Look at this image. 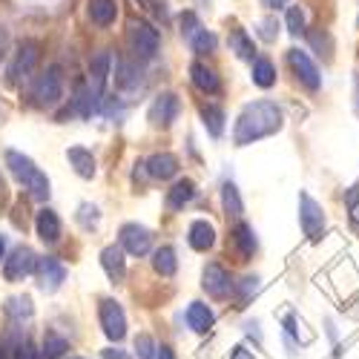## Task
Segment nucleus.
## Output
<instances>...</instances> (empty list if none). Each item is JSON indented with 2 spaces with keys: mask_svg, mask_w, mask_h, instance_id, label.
Masks as SVG:
<instances>
[{
  "mask_svg": "<svg viewBox=\"0 0 359 359\" xmlns=\"http://www.w3.org/2000/svg\"><path fill=\"white\" fill-rule=\"evenodd\" d=\"M285 124V115L279 109L276 101H253L242 109V115H238V121H236V130H233V141L236 147H248L253 141H262L267 135H273L279 133Z\"/></svg>",
  "mask_w": 359,
  "mask_h": 359,
  "instance_id": "f257e3e1",
  "label": "nucleus"
},
{
  "mask_svg": "<svg viewBox=\"0 0 359 359\" xmlns=\"http://www.w3.org/2000/svg\"><path fill=\"white\" fill-rule=\"evenodd\" d=\"M6 167L12 170V175L18 178V182L29 193H32V198H38V201H46L49 198V178H46L43 170L35 167V161L29 158V156L18 153V149H9V153H6Z\"/></svg>",
  "mask_w": 359,
  "mask_h": 359,
  "instance_id": "f03ea898",
  "label": "nucleus"
},
{
  "mask_svg": "<svg viewBox=\"0 0 359 359\" xmlns=\"http://www.w3.org/2000/svg\"><path fill=\"white\" fill-rule=\"evenodd\" d=\"M127 41H130V52L135 61H153L161 49V35L153 23L147 20H133L130 23V32H127Z\"/></svg>",
  "mask_w": 359,
  "mask_h": 359,
  "instance_id": "7ed1b4c3",
  "label": "nucleus"
},
{
  "mask_svg": "<svg viewBox=\"0 0 359 359\" xmlns=\"http://www.w3.org/2000/svg\"><path fill=\"white\" fill-rule=\"evenodd\" d=\"M64 95V78L57 67H49L32 86V101L35 107H55Z\"/></svg>",
  "mask_w": 359,
  "mask_h": 359,
  "instance_id": "20e7f679",
  "label": "nucleus"
},
{
  "mask_svg": "<svg viewBox=\"0 0 359 359\" xmlns=\"http://www.w3.org/2000/svg\"><path fill=\"white\" fill-rule=\"evenodd\" d=\"M299 222H302V230L311 242H319L325 233V210L308 193H299Z\"/></svg>",
  "mask_w": 359,
  "mask_h": 359,
  "instance_id": "39448f33",
  "label": "nucleus"
},
{
  "mask_svg": "<svg viewBox=\"0 0 359 359\" xmlns=\"http://www.w3.org/2000/svg\"><path fill=\"white\" fill-rule=\"evenodd\" d=\"M98 319H101L104 334H107L112 342H121V339L127 337V316H124V308L118 305L115 299H101Z\"/></svg>",
  "mask_w": 359,
  "mask_h": 359,
  "instance_id": "423d86ee",
  "label": "nucleus"
},
{
  "mask_svg": "<svg viewBox=\"0 0 359 359\" xmlns=\"http://www.w3.org/2000/svg\"><path fill=\"white\" fill-rule=\"evenodd\" d=\"M287 64H290L293 75L305 83V89H311V93H319V89H322V72H319V67L311 61L308 52L290 49V52H287Z\"/></svg>",
  "mask_w": 359,
  "mask_h": 359,
  "instance_id": "0eeeda50",
  "label": "nucleus"
},
{
  "mask_svg": "<svg viewBox=\"0 0 359 359\" xmlns=\"http://www.w3.org/2000/svg\"><path fill=\"white\" fill-rule=\"evenodd\" d=\"M35 264H38L35 250L20 245V248H15V250L9 253L6 264H4V276H6V282H23L29 273L35 271Z\"/></svg>",
  "mask_w": 359,
  "mask_h": 359,
  "instance_id": "6e6552de",
  "label": "nucleus"
},
{
  "mask_svg": "<svg viewBox=\"0 0 359 359\" xmlns=\"http://www.w3.org/2000/svg\"><path fill=\"white\" fill-rule=\"evenodd\" d=\"M201 287L207 290V296H213V299H227V296H233V287H236V282H233V276L224 271L222 264H207L204 267V273H201Z\"/></svg>",
  "mask_w": 359,
  "mask_h": 359,
  "instance_id": "1a4fd4ad",
  "label": "nucleus"
},
{
  "mask_svg": "<svg viewBox=\"0 0 359 359\" xmlns=\"http://www.w3.org/2000/svg\"><path fill=\"white\" fill-rule=\"evenodd\" d=\"M147 115H149V124L153 127H172V121L182 115V101H178L175 93H161Z\"/></svg>",
  "mask_w": 359,
  "mask_h": 359,
  "instance_id": "9d476101",
  "label": "nucleus"
},
{
  "mask_svg": "<svg viewBox=\"0 0 359 359\" xmlns=\"http://www.w3.org/2000/svg\"><path fill=\"white\" fill-rule=\"evenodd\" d=\"M38 57H41V46L35 41H23L20 49L15 52V61L9 64V83H20L29 72L35 69Z\"/></svg>",
  "mask_w": 359,
  "mask_h": 359,
  "instance_id": "9b49d317",
  "label": "nucleus"
},
{
  "mask_svg": "<svg viewBox=\"0 0 359 359\" xmlns=\"http://www.w3.org/2000/svg\"><path fill=\"white\" fill-rule=\"evenodd\" d=\"M35 273H38V287H41L43 293H55L57 287L67 282V267L57 262V259H52V256L38 259Z\"/></svg>",
  "mask_w": 359,
  "mask_h": 359,
  "instance_id": "f8f14e48",
  "label": "nucleus"
},
{
  "mask_svg": "<svg viewBox=\"0 0 359 359\" xmlns=\"http://www.w3.org/2000/svg\"><path fill=\"white\" fill-rule=\"evenodd\" d=\"M109 69H112V55L109 52H98L93 57V64H89V78H86V86L93 98L101 104L104 98V89H107V81H109Z\"/></svg>",
  "mask_w": 359,
  "mask_h": 359,
  "instance_id": "ddd939ff",
  "label": "nucleus"
},
{
  "mask_svg": "<svg viewBox=\"0 0 359 359\" xmlns=\"http://www.w3.org/2000/svg\"><path fill=\"white\" fill-rule=\"evenodd\" d=\"M153 248V233L141 224H124L121 227V250H127L130 256H147Z\"/></svg>",
  "mask_w": 359,
  "mask_h": 359,
  "instance_id": "4468645a",
  "label": "nucleus"
},
{
  "mask_svg": "<svg viewBox=\"0 0 359 359\" xmlns=\"http://www.w3.org/2000/svg\"><path fill=\"white\" fill-rule=\"evenodd\" d=\"M101 264H104V271L112 282H124L127 276V259H124V250L118 248V245H109L101 250Z\"/></svg>",
  "mask_w": 359,
  "mask_h": 359,
  "instance_id": "2eb2a0df",
  "label": "nucleus"
},
{
  "mask_svg": "<svg viewBox=\"0 0 359 359\" xmlns=\"http://www.w3.org/2000/svg\"><path fill=\"white\" fill-rule=\"evenodd\" d=\"M190 81H193V86H196V89H201L204 95H216L219 89H222L219 75H216L210 67H207V64H201V61L190 64Z\"/></svg>",
  "mask_w": 359,
  "mask_h": 359,
  "instance_id": "dca6fc26",
  "label": "nucleus"
},
{
  "mask_svg": "<svg viewBox=\"0 0 359 359\" xmlns=\"http://www.w3.org/2000/svg\"><path fill=\"white\" fill-rule=\"evenodd\" d=\"M187 238H190V248H193V250L207 253V250L216 245V227H213L210 222H204V219H196V222L190 224Z\"/></svg>",
  "mask_w": 359,
  "mask_h": 359,
  "instance_id": "f3484780",
  "label": "nucleus"
},
{
  "mask_svg": "<svg viewBox=\"0 0 359 359\" xmlns=\"http://www.w3.org/2000/svg\"><path fill=\"white\" fill-rule=\"evenodd\" d=\"M149 178H156V182H167V178H172L178 172V158L172 153H158L153 158H147L144 161Z\"/></svg>",
  "mask_w": 359,
  "mask_h": 359,
  "instance_id": "a211bd4d",
  "label": "nucleus"
},
{
  "mask_svg": "<svg viewBox=\"0 0 359 359\" xmlns=\"http://www.w3.org/2000/svg\"><path fill=\"white\" fill-rule=\"evenodd\" d=\"M184 316H187V327L196 334H207L216 322V313L210 311V305H204V302H190Z\"/></svg>",
  "mask_w": 359,
  "mask_h": 359,
  "instance_id": "6ab92c4d",
  "label": "nucleus"
},
{
  "mask_svg": "<svg viewBox=\"0 0 359 359\" xmlns=\"http://www.w3.org/2000/svg\"><path fill=\"white\" fill-rule=\"evenodd\" d=\"M35 230H38V236H41V242L55 245L57 238H61V219H57L55 210L43 207V210L38 213V219H35Z\"/></svg>",
  "mask_w": 359,
  "mask_h": 359,
  "instance_id": "aec40b11",
  "label": "nucleus"
},
{
  "mask_svg": "<svg viewBox=\"0 0 359 359\" xmlns=\"http://www.w3.org/2000/svg\"><path fill=\"white\" fill-rule=\"evenodd\" d=\"M193 198H196V184L190 182V178H184V182H175L167 190V210H172V213L184 210Z\"/></svg>",
  "mask_w": 359,
  "mask_h": 359,
  "instance_id": "412c9836",
  "label": "nucleus"
},
{
  "mask_svg": "<svg viewBox=\"0 0 359 359\" xmlns=\"http://www.w3.org/2000/svg\"><path fill=\"white\" fill-rule=\"evenodd\" d=\"M233 245H236L238 256H242V262H248V259L256 253V248H259V242H256V230H253L250 224H245V222H238L236 230H233Z\"/></svg>",
  "mask_w": 359,
  "mask_h": 359,
  "instance_id": "4be33fe9",
  "label": "nucleus"
},
{
  "mask_svg": "<svg viewBox=\"0 0 359 359\" xmlns=\"http://www.w3.org/2000/svg\"><path fill=\"white\" fill-rule=\"evenodd\" d=\"M67 161L72 164V170L81 178H93L95 175V156L89 153V149H83V147H69L67 149Z\"/></svg>",
  "mask_w": 359,
  "mask_h": 359,
  "instance_id": "5701e85b",
  "label": "nucleus"
},
{
  "mask_svg": "<svg viewBox=\"0 0 359 359\" xmlns=\"http://www.w3.org/2000/svg\"><path fill=\"white\" fill-rule=\"evenodd\" d=\"M227 43H230V52H236L242 61H256V43H253V38L245 32V29H233Z\"/></svg>",
  "mask_w": 359,
  "mask_h": 359,
  "instance_id": "b1692460",
  "label": "nucleus"
},
{
  "mask_svg": "<svg viewBox=\"0 0 359 359\" xmlns=\"http://www.w3.org/2000/svg\"><path fill=\"white\" fill-rule=\"evenodd\" d=\"M224 109L216 107V104H204L201 107V121H204V130L210 133L213 138H222L224 135Z\"/></svg>",
  "mask_w": 359,
  "mask_h": 359,
  "instance_id": "393cba45",
  "label": "nucleus"
},
{
  "mask_svg": "<svg viewBox=\"0 0 359 359\" xmlns=\"http://www.w3.org/2000/svg\"><path fill=\"white\" fill-rule=\"evenodd\" d=\"M222 207L230 219H242L245 213V204H242V196H238V187L233 182H224L222 184Z\"/></svg>",
  "mask_w": 359,
  "mask_h": 359,
  "instance_id": "a878e982",
  "label": "nucleus"
},
{
  "mask_svg": "<svg viewBox=\"0 0 359 359\" xmlns=\"http://www.w3.org/2000/svg\"><path fill=\"white\" fill-rule=\"evenodd\" d=\"M89 18L98 26H109L118 18V4L115 0H89Z\"/></svg>",
  "mask_w": 359,
  "mask_h": 359,
  "instance_id": "bb28decb",
  "label": "nucleus"
},
{
  "mask_svg": "<svg viewBox=\"0 0 359 359\" xmlns=\"http://www.w3.org/2000/svg\"><path fill=\"white\" fill-rule=\"evenodd\" d=\"M250 75H253V83L262 86V89H271L276 83V67H273L271 57H256Z\"/></svg>",
  "mask_w": 359,
  "mask_h": 359,
  "instance_id": "cd10ccee",
  "label": "nucleus"
},
{
  "mask_svg": "<svg viewBox=\"0 0 359 359\" xmlns=\"http://www.w3.org/2000/svg\"><path fill=\"white\" fill-rule=\"evenodd\" d=\"M4 311H6L9 319L23 322V319H29V316L35 313V305H32V299H29V296H12V299H6Z\"/></svg>",
  "mask_w": 359,
  "mask_h": 359,
  "instance_id": "c85d7f7f",
  "label": "nucleus"
},
{
  "mask_svg": "<svg viewBox=\"0 0 359 359\" xmlns=\"http://www.w3.org/2000/svg\"><path fill=\"white\" fill-rule=\"evenodd\" d=\"M153 267H156V273L158 276H172L175 273V267H178V259H175V250L170 248V245H164V248H158L156 253H153Z\"/></svg>",
  "mask_w": 359,
  "mask_h": 359,
  "instance_id": "c756f323",
  "label": "nucleus"
},
{
  "mask_svg": "<svg viewBox=\"0 0 359 359\" xmlns=\"http://www.w3.org/2000/svg\"><path fill=\"white\" fill-rule=\"evenodd\" d=\"M115 83H118V89H135L141 83V69L135 64H130V61H118Z\"/></svg>",
  "mask_w": 359,
  "mask_h": 359,
  "instance_id": "7c9ffc66",
  "label": "nucleus"
},
{
  "mask_svg": "<svg viewBox=\"0 0 359 359\" xmlns=\"http://www.w3.org/2000/svg\"><path fill=\"white\" fill-rule=\"evenodd\" d=\"M67 351H69V342L61 334H55V331L43 334V359H61Z\"/></svg>",
  "mask_w": 359,
  "mask_h": 359,
  "instance_id": "2f4dec72",
  "label": "nucleus"
},
{
  "mask_svg": "<svg viewBox=\"0 0 359 359\" xmlns=\"http://www.w3.org/2000/svg\"><path fill=\"white\" fill-rule=\"evenodd\" d=\"M216 46H219V38H216L213 32H207V29H201V32L190 41V49H193L196 55H213Z\"/></svg>",
  "mask_w": 359,
  "mask_h": 359,
  "instance_id": "473e14b6",
  "label": "nucleus"
},
{
  "mask_svg": "<svg viewBox=\"0 0 359 359\" xmlns=\"http://www.w3.org/2000/svg\"><path fill=\"white\" fill-rule=\"evenodd\" d=\"M259 290V279L256 276H245L242 282H236V287H233V296L238 299V308H245L248 302H250V296Z\"/></svg>",
  "mask_w": 359,
  "mask_h": 359,
  "instance_id": "72a5a7b5",
  "label": "nucleus"
},
{
  "mask_svg": "<svg viewBox=\"0 0 359 359\" xmlns=\"http://www.w3.org/2000/svg\"><path fill=\"white\" fill-rule=\"evenodd\" d=\"M98 222H101V210H98L95 204H89V201H86V204L78 207V224H81L83 230H95Z\"/></svg>",
  "mask_w": 359,
  "mask_h": 359,
  "instance_id": "f704fd0d",
  "label": "nucleus"
},
{
  "mask_svg": "<svg viewBox=\"0 0 359 359\" xmlns=\"http://www.w3.org/2000/svg\"><path fill=\"white\" fill-rule=\"evenodd\" d=\"M178 23H182V35H184V41H187V43H190V41H193V38L201 32V29H204L196 12H184V15H182V20H178Z\"/></svg>",
  "mask_w": 359,
  "mask_h": 359,
  "instance_id": "c9c22d12",
  "label": "nucleus"
},
{
  "mask_svg": "<svg viewBox=\"0 0 359 359\" xmlns=\"http://www.w3.org/2000/svg\"><path fill=\"white\" fill-rule=\"evenodd\" d=\"M287 32L290 35H305V12H302V6H290L287 9Z\"/></svg>",
  "mask_w": 359,
  "mask_h": 359,
  "instance_id": "e433bc0d",
  "label": "nucleus"
},
{
  "mask_svg": "<svg viewBox=\"0 0 359 359\" xmlns=\"http://www.w3.org/2000/svg\"><path fill=\"white\" fill-rule=\"evenodd\" d=\"M135 353H138V359H156L158 356V348H156L153 337H149V334H138L135 337Z\"/></svg>",
  "mask_w": 359,
  "mask_h": 359,
  "instance_id": "4c0bfd02",
  "label": "nucleus"
},
{
  "mask_svg": "<svg viewBox=\"0 0 359 359\" xmlns=\"http://www.w3.org/2000/svg\"><path fill=\"white\" fill-rule=\"evenodd\" d=\"M308 38H311V46H313L319 55H325V61H331V52H334L331 35H327V32H311Z\"/></svg>",
  "mask_w": 359,
  "mask_h": 359,
  "instance_id": "58836bf2",
  "label": "nucleus"
},
{
  "mask_svg": "<svg viewBox=\"0 0 359 359\" xmlns=\"http://www.w3.org/2000/svg\"><path fill=\"white\" fill-rule=\"evenodd\" d=\"M256 26H259V38H262V41L273 43V41L279 38V20H276V18H264V20H259Z\"/></svg>",
  "mask_w": 359,
  "mask_h": 359,
  "instance_id": "ea45409f",
  "label": "nucleus"
},
{
  "mask_svg": "<svg viewBox=\"0 0 359 359\" xmlns=\"http://www.w3.org/2000/svg\"><path fill=\"white\" fill-rule=\"evenodd\" d=\"M15 359H38V353H35L32 342H29V339H20V342H18V348H15Z\"/></svg>",
  "mask_w": 359,
  "mask_h": 359,
  "instance_id": "a19ab883",
  "label": "nucleus"
},
{
  "mask_svg": "<svg viewBox=\"0 0 359 359\" xmlns=\"http://www.w3.org/2000/svg\"><path fill=\"white\" fill-rule=\"evenodd\" d=\"M104 359H130V353L121 351V348H107L104 351Z\"/></svg>",
  "mask_w": 359,
  "mask_h": 359,
  "instance_id": "79ce46f5",
  "label": "nucleus"
},
{
  "mask_svg": "<svg viewBox=\"0 0 359 359\" xmlns=\"http://www.w3.org/2000/svg\"><path fill=\"white\" fill-rule=\"evenodd\" d=\"M345 201H348V207H353V204L359 201V182H356V184H353V187L345 193Z\"/></svg>",
  "mask_w": 359,
  "mask_h": 359,
  "instance_id": "37998d69",
  "label": "nucleus"
},
{
  "mask_svg": "<svg viewBox=\"0 0 359 359\" xmlns=\"http://www.w3.org/2000/svg\"><path fill=\"white\" fill-rule=\"evenodd\" d=\"M245 331L250 337H256V342H262V331H259V322H245Z\"/></svg>",
  "mask_w": 359,
  "mask_h": 359,
  "instance_id": "c03bdc74",
  "label": "nucleus"
},
{
  "mask_svg": "<svg viewBox=\"0 0 359 359\" xmlns=\"http://www.w3.org/2000/svg\"><path fill=\"white\" fill-rule=\"evenodd\" d=\"M230 359H253V356L248 353V348H245V345H236V348H233V353H230Z\"/></svg>",
  "mask_w": 359,
  "mask_h": 359,
  "instance_id": "a18cd8bd",
  "label": "nucleus"
},
{
  "mask_svg": "<svg viewBox=\"0 0 359 359\" xmlns=\"http://www.w3.org/2000/svg\"><path fill=\"white\" fill-rule=\"evenodd\" d=\"M259 4L264 9H282V6H287V0H259Z\"/></svg>",
  "mask_w": 359,
  "mask_h": 359,
  "instance_id": "49530a36",
  "label": "nucleus"
},
{
  "mask_svg": "<svg viewBox=\"0 0 359 359\" xmlns=\"http://www.w3.org/2000/svg\"><path fill=\"white\" fill-rule=\"evenodd\" d=\"M156 359H175V353H172V348H170V345H161Z\"/></svg>",
  "mask_w": 359,
  "mask_h": 359,
  "instance_id": "de8ad7c7",
  "label": "nucleus"
},
{
  "mask_svg": "<svg viewBox=\"0 0 359 359\" xmlns=\"http://www.w3.org/2000/svg\"><path fill=\"white\" fill-rule=\"evenodd\" d=\"M4 49H6V32L0 29V55H4Z\"/></svg>",
  "mask_w": 359,
  "mask_h": 359,
  "instance_id": "09e8293b",
  "label": "nucleus"
},
{
  "mask_svg": "<svg viewBox=\"0 0 359 359\" xmlns=\"http://www.w3.org/2000/svg\"><path fill=\"white\" fill-rule=\"evenodd\" d=\"M4 253H6V236H0V259H4Z\"/></svg>",
  "mask_w": 359,
  "mask_h": 359,
  "instance_id": "8fccbe9b",
  "label": "nucleus"
},
{
  "mask_svg": "<svg viewBox=\"0 0 359 359\" xmlns=\"http://www.w3.org/2000/svg\"><path fill=\"white\" fill-rule=\"evenodd\" d=\"M356 112H359V75H356Z\"/></svg>",
  "mask_w": 359,
  "mask_h": 359,
  "instance_id": "3c124183",
  "label": "nucleus"
},
{
  "mask_svg": "<svg viewBox=\"0 0 359 359\" xmlns=\"http://www.w3.org/2000/svg\"><path fill=\"white\" fill-rule=\"evenodd\" d=\"M351 210H353V216H356V222H359V201H356V204L351 207Z\"/></svg>",
  "mask_w": 359,
  "mask_h": 359,
  "instance_id": "603ef678",
  "label": "nucleus"
},
{
  "mask_svg": "<svg viewBox=\"0 0 359 359\" xmlns=\"http://www.w3.org/2000/svg\"><path fill=\"white\" fill-rule=\"evenodd\" d=\"M144 4H149V6H156V4H158V0H144Z\"/></svg>",
  "mask_w": 359,
  "mask_h": 359,
  "instance_id": "864d4df0",
  "label": "nucleus"
},
{
  "mask_svg": "<svg viewBox=\"0 0 359 359\" xmlns=\"http://www.w3.org/2000/svg\"><path fill=\"white\" fill-rule=\"evenodd\" d=\"M198 4H201V6H210V0H198Z\"/></svg>",
  "mask_w": 359,
  "mask_h": 359,
  "instance_id": "5fc2aeb1",
  "label": "nucleus"
},
{
  "mask_svg": "<svg viewBox=\"0 0 359 359\" xmlns=\"http://www.w3.org/2000/svg\"><path fill=\"white\" fill-rule=\"evenodd\" d=\"M72 359H81V356H72Z\"/></svg>",
  "mask_w": 359,
  "mask_h": 359,
  "instance_id": "6e6d98bb",
  "label": "nucleus"
},
{
  "mask_svg": "<svg viewBox=\"0 0 359 359\" xmlns=\"http://www.w3.org/2000/svg\"><path fill=\"white\" fill-rule=\"evenodd\" d=\"M356 26H359V20H356Z\"/></svg>",
  "mask_w": 359,
  "mask_h": 359,
  "instance_id": "4d7b16f0",
  "label": "nucleus"
}]
</instances>
